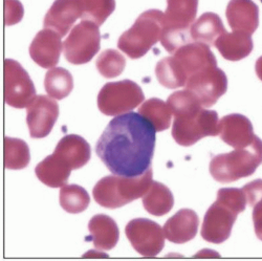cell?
<instances>
[{"label": "cell", "instance_id": "cell-18", "mask_svg": "<svg viewBox=\"0 0 262 261\" xmlns=\"http://www.w3.org/2000/svg\"><path fill=\"white\" fill-rule=\"evenodd\" d=\"M200 219L193 210L182 209L168 220L164 226V234L173 244H186L196 236Z\"/></svg>", "mask_w": 262, "mask_h": 261}, {"label": "cell", "instance_id": "cell-28", "mask_svg": "<svg viewBox=\"0 0 262 261\" xmlns=\"http://www.w3.org/2000/svg\"><path fill=\"white\" fill-rule=\"evenodd\" d=\"M4 157L7 169H25L29 166L31 160L30 148L23 140L7 137L4 144Z\"/></svg>", "mask_w": 262, "mask_h": 261}, {"label": "cell", "instance_id": "cell-7", "mask_svg": "<svg viewBox=\"0 0 262 261\" xmlns=\"http://www.w3.org/2000/svg\"><path fill=\"white\" fill-rule=\"evenodd\" d=\"M161 43L170 54L192 41L191 27L198 14L199 0H167Z\"/></svg>", "mask_w": 262, "mask_h": 261}, {"label": "cell", "instance_id": "cell-6", "mask_svg": "<svg viewBox=\"0 0 262 261\" xmlns=\"http://www.w3.org/2000/svg\"><path fill=\"white\" fill-rule=\"evenodd\" d=\"M262 164V141L255 140L245 148H235L229 154L218 155L211 160L210 173L220 183H232L251 177Z\"/></svg>", "mask_w": 262, "mask_h": 261}, {"label": "cell", "instance_id": "cell-11", "mask_svg": "<svg viewBox=\"0 0 262 261\" xmlns=\"http://www.w3.org/2000/svg\"><path fill=\"white\" fill-rule=\"evenodd\" d=\"M5 101L18 108L28 107L36 97V89L28 72L13 59H6L4 64Z\"/></svg>", "mask_w": 262, "mask_h": 261}, {"label": "cell", "instance_id": "cell-34", "mask_svg": "<svg viewBox=\"0 0 262 261\" xmlns=\"http://www.w3.org/2000/svg\"><path fill=\"white\" fill-rule=\"evenodd\" d=\"M253 223L257 237L262 241V198L253 206Z\"/></svg>", "mask_w": 262, "mask_h": 261}, {"label": "cell", "instance_id": "cell-20", "mask_svg": "<svg viewBox=\"0 0 262 261\" xmlns=\"http://www.w3.org/2000/svg\"><path fill=\"white\" fill-rule=\"evenodd\" d=\"M55 154L67 162L73 170L80 169L91 160V145L78 135L65 136L58 143Z\"/></svg>", "mask_w": 262, "mask_h": 261}, {"label": "cell", "instance_id": "cell-27", "mask_svg": "<svg viewBox=\"0 0 262 261\" xmlns=\"http://www.w3.org/2000/svg\"><path fill=\"white\" fill-rule=\"evenodd\" d=\"M45 89L49 96L56 100L67 98L74 89L73 76L63 68H53L46 75Z\"/></svg>", "mask_w": 262, "mask_h": 261}, {"label": "cell", "instance_id": "cell-10", "mask_svg": "<svg viewBox=\"0 0 262 261\" xmlns=\"http://www.w3.org/2000/svg\"><path fill=\"white\" fill-rule=\"evenodd\" d=\"M100 43L99 26L92 21L82 20L72 29L63 43L65 59L76 65L89 63L99 52Z\"/></svg>", "mask_w": 262, "mask_h": 261}, {"label": "cell", "instance_id": "cell-19", "mask_svg": "<svg viewBox=\"0 0 262 261\" xmlns=\"http://www.w3.org/2000/svg\"><path fill=\"white\" fill-rule=\"evenodd\" d=\"M226 15L232 31L252 35L259 26V9L253 0H231Z\"/></svg>", "mask_w": 262, "mask_h": 261}, {"label": "cell", "instance_id": "cell-15", "mask_svg": "<svg viewBox=\"0 0 262 261\" xmlns=\"http://www.w3.org/2000/svg\"><path fill=\"white\" fill-rule=\"evenodd\" d=\"M61 36L51 30L40 31L30 47L31 58L43 69H53L59 62L63 49Z\"/></svg>", "mask_w": 262, "mask_h": 261}, {"label": "cell", "instance_id": "cell-16", "mask_svg": "<svg viewBox=\"0 0 262 261\" xmlns=\"http://www.w3.org/2000/svg\"><path fill=\"white\" fill-rule=\"evenodd\" d=\"M81 17L80 0H56L47 13L43 25L46 29H51L64 37Z\"/></svg>", "mask_w": 262, "mask_h": 261}, {"label": "cell", "instance_id": "cell-8", "mask_svg": "<svg viewBox=\"0 0 262 261\" xmlns=\"http://www.w3.org/2000/svg\"><path fill=\"white\" fill-rule=\"evenodd\" d=\"M163 25V12L149 10L142 13L135 25L122 34L118 48L131 59L142 58L161 40Z\"/></svg>", "mask_w": 262, "mask_h": 261}, {"label": "cell", "instance_id": "cell-12", "mask_svg": "<svg viewBox=\"0 0 262 261\" xmlns=\"http://www.w3.org/2000/svg\"><path fill=\"white\" fill-rule=\"evenodd\" d=\"M186 90L195 95L205 108H209L227 93L228 78L224 71L213 65L191 76L186 83Z\"/></svg>", "mask_w": 262, "mask_h": 261}, {"label": "cell", "instance_id": "cell-25", "mask_svg": "<svg viewBox=\"0 0 262 261\" xmlns=\"http://www.w3.org/2000/svg\"><path fill=\"white\" fill-rule=\"evenodd\" d=\"M143 206L152 215H166L174 206L173 194L164 184L152 182L147 193L143 197Z\"/></svg>", "mask_w": 262, "mask_h": 261}, {"label": "cell", "instance_id": "cell-35", "mask_svg": "<svg viewBox=\"0 0 262 261\" xmlns=\"http://www.w3.org/2000/svg\"><path fill=\"white\" fill-rule=\"evenodd\" d=\"M255 70L258 78L262 81V56L257 60L256 65H255Z\"/></svg>", "mask_w": 262, "mask_h": 261}, {"label": "cell", "instance_id": "cell-21", "mask_svg": "<svg viewBox=\"0 0 262 261\" xmlns=\"http://www.w3.org/2000/svg\"><path fill=\"white\" fill-rule=\"evenodd\" d=\"M214 47L220 51L225 59L239 61L252 53L254 43L251 34L233 31L232 33H224L216 40Z\"/></svg>", "mask_w": 262, "mask_h": 261}, {"label": "cell", "instance_id": "cell-5", "mask_svg": "<svg viewBox=\"0 0 262 261\" xmlns=\"http://www.w3.org/2000/svg\"><path fill=\"white\" fill-rule=\"evenodd\" d=\"M154 171L148 169L139 177L108 176L100 180L93 190L95 201L107 209H118L143 198L152 183Z\"/></svg>", "mask_w": 262, "mask_h": 261}, {"label": "cell", "instance_id": "cell-22", "mask_svg": "<svg viewBox=\"0 0 262 261\" xmlns=\"http://www.w3.org/2000/svg\"><path fill=\"white\" fill-rule=\"evenodd\" d=\"M72 170L71 166L54 152L37 165L35 173L38 180L45 185L60 188L67 185Z\"/></svg>", "mask_w": 262, "mask_h": 261}, {"label": "cell", "instance_id": "cell-24", "mask_svg": "<svg viewBox=\"0 0 262 261\" xmlns=\"http://www.w3.org/2000/svg\"><path fill=\"white\" fill-rule=\"evenodd\" d=\"M221 17L215 13L203 14L191 27V38L193 42H199L208 47L214 46L216 40L226 33Z\"/></svg>", "mask_w": 262, "mask_h": 261}, {"label": "cell", "instance_id": "cell-36", "mask_svg": "<svg viewBox=\"0 0 262 261\" xmlns=\"http://www.w3.org/2000/svg\"><path fill=\"white\" fill-rule=\"evenodd\" d=\"M260 2H261V3H262V0H260Z\"/></svg>", "mask_w": 262, "mask_h": 261}, {"label": "cell", "instance_id": "cell-3", "mask_svg": "<svg viewBox=\"0 0 262 261\" xmlns=\"http://www.w3.org/2000/svg\"><path fill=\"white\" fill-rule=\"evenodd\" d=\"M213 65H217V61L210 47L190 42L173 53L172 57L159 61L156 75L163 86L174 90L186 86L191 76Z\"/></svg>", "mask_w": 262, "mask_h": 261}, {"label": "cell", "instance_id": "cell-30", "mask_svg": "<svg viewBox=\"0 0 262 261\" xmlns=\"http://www.w3.org/2000/svg\"><path fill=\"white\" fill-rule=\"evenodd\" d=\"M82 6L81 20L95 23L99 27L116 9V0H80Z\"/></svg>", "mask_w": 262, "mask_h": 261}, {"label": "cell", "instance_id": "cell-26", "mask_svg": "<svg viewBox=\"0 0 262 261\" xmlns=\"http://www.w3.org/2000/svg\"><path fill=\"white\" fill-rule=\"evenodd\" d=\"M139 114L154 125L156 132H164L168 129L173 115L169 104L158 98L145 101L140 107Z\"/></svg>", "mask_w": 262, "mask_h": 261}, {"label": "cell", "instance_id": "cell-23", "mask_svg": "<svg viewBox=\"0 0 262 261\" xmlns=\"http://www.w3.org/2000/svg\"><path fill=\"white\" fill-rule=\"evenodd\" d=\"M91 239L97 249L109 251L114 249L120 238V230L117 223L107 215L98 214L89 224Z\"/></svg>", "mask_w": 262, "mask_h": 261}, {"label": "cell", "instance_id": "cell-32", "mask_svg": "<svg viewBox=\"0 0 262 261\" xmlns=\"http://www.w3.org/2000/svg\"><path fill=\"white\" fill-rule=\"evenodd\" d=\"M24 8L18 0H5V21L7 26H13L21 21Z\"/></svg>", "mask_w": 262, "mask_h": 261}, {"label": "cell", "instance_id": "cell-31", "mask_svg": "<svg viewBox=\"0 0 262 261\" xmlns=\"http://www.w3.org/2000/svg\"><path fill=\"white\" fill-rule=\"evenodd\" d=\"M99 73L107 79L120 76L126 67L125 57L116 50H106L100 54L96 62Z\"/></svg>", "mask_w": 262, "mask_h": 261}, {"label": "cell", "instance_id": "cell-14", "mask_svg": "<svg viewBox=\"0 0 262 261\" xmlns=\"http://www.w3.org/2000/svg\"><path fill=\"white\" fill-rule=\"evenodd\" d=\"M27 123L33 139H42L50 135L59 117V105L48 96H36L27 110Z\"/></svg>", "mask_w": 262, "mask_h": 261}, {"label": "cell", "instance_id": "cell-17", "mask_svg": "<svg viewBox=\"0 0 262 261\" xmlns=\"http://www.w3.org/2000/svg\"><path fill=\"white\" fill-rule=\"evenodd\" d=\"M218 127L222 140L234 148H245L256 138L252 122L239 114L224 117L218 123Z\"/></svg>", "mask_w": 262, "mask_h": 261}, {"label": "cell", "instance_id": "cell-4", "mask_svg": "<svg viewBox=\"0 0 262 261\" xmlns=\"http://www.w3.org/2000/svg\"><path fill=\"white\" fill-rule=\"evenodd\" d=\"M247 199L243 189L223 188L217 192L216 202L207 211L202 236L206 242L220 245L230 237L239 213L246 210Z\"/></svg>", "mask_w": 262, "mask_h": 261}, {"label": "cell", "instance_id": "cell-29", "mask_svg": "<svg viewBox=\"0 0 262 261\" xmlns=\"http://www.w3.org/2000/svg\"><path fill=\"white\" fill-rule=\"evenodd\" d=\"M91 198L87 191L79 185H64L60 190V205L69 213L78 214L89 208Z\"/></svg>", "mask_w": 262, "mask_h": 261}, {"label": "cell", "instance_id": "cell-33", "mask_svg": "<svg viewBox=\"0 0 262 261\" xmlns=\"http://www.w3.org/2000/svg\"><path fill=\"white\" fill-rule=\"evenodd\" d=\"M248 204L253 207L262 198V180H256L243 188Z\"/></svg>", "mask_w": 262, "mask_h": 261}, {"label": "cell", "instance_id": "cell-13", "mask_svg": "<svg viewBox=\"0 0 262 261\" xmlns=\"http://www.w3.org/2000/svg\"><path fill=\"white\" fill-rule=\"evenodd\" d=\"M125 232L134 249L145 257L158 256L165 247L164 230L150 220H133L126 226Z\"/></svg>", "mask_w": 262, "mask_h": 261}, {"label": "cell", "instance_id": "cell-1", "mask_svg": "<svg viewBox=\"0 0 262 261\" xmlns=\"http://www.w3.org/2000/svg\"><path fill=\"white\" fill-rule=\"evenodd\" d=\"M156 133L154 125L140 114L117 116L98 140L96 154L116 176H142L151 168Z\"/></svg>", "mask_w": 262, "mask_h": 261}, {"label": "cell", "instance_id": "cell-2", "mask_svg": "<svg viewBox=\"0 0 262 261\" xmlns=\"http://www.w3.org/2000/svg\"><path fill=\"white\" fill-rule=\"evenodd\" d=\"M167 103L174 115L172 137L179 145L189 147L203 138L220 136L217 113L205 110L190 91L173 93Z\"/></svg>", "mask_w": 262, "mask_h": 261}, {"label": "cell", "instance_id": "cell-9", "mask_svg": "<svg viewBox=\"0 0 262 261\" xmlns=\"http://www.w3.org/2000/svg\"><path fill=\"white\" fill-rule=\"evenodd\" d=\"M145 96L141 87L131 80L106 83L98 96V107L106 116H120L135 110Z\"/></svg>", "mask_w": 262, "mask_h": 261}]
</instances>
